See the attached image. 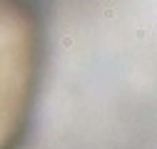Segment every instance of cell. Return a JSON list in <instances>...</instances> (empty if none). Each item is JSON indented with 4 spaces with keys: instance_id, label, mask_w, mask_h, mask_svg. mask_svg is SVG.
Segmentation results:
<instances>
[{
    "instance_id": "obj_1",
    "label": "cell",
    "mask_w": 157,
    "mask_h": 149,
    "mask_svg": "<svg viewBox=\"0 0 157 149\" xmlns=\"http://www.w3.org/2000/svg\"><path fill=\"white\" fill-rule=\"evenodd\" d=\"M33 50L25 30H0V149L17 134L30 95Z\"/></svg>"
}]
</instances>
